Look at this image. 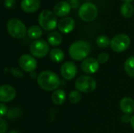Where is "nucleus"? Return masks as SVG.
I'll return each mask as SVG.
<instances>
[{
	"label": "nucleus",
	"mask_w": 134,
	"mask_h": 133,
	"mask_svg": "<svg viewBox=\"0 0 134 133\" xmlns=\"http://www.w3.org/2000/svg\"><path fill=\"white\" fill-rule=\"evenodd\" d=\"M39 87L46 91H53L60 85V79L58 76L53 71H45L39 74L37 79Z\"/></svg>",
	"instance_id": "nucleus-1"
},
{
	"label": "nucleus",
	"mask_w": 134,
	"mask_h": 133,
	"mask_svg": "<svg viewBox=\"0 0 134 133\" xmlns=\"http://www.w3.org/2000/svg\"><path fill=\"white\" fill-rule=\"evenodd\" d=\"M91 45L86 41H77L72 43L69 48V55L75 60H84L90 53Z\"/></svg>",
	"instance_id": "nucleus-2"
},
{
	"label": "nucleus",
	"mask_w": 134,
	"mask_h": 133,
	"mask_svg": "<svg viewBox=\"0 0 134 133\" xmlns=\"http://www.w3.org/2000/svg\"><path fill=\"white\" fill-rule=\"evenodd\" d=\"M39 25L46 31H52L58 26L57 17L56 14L50 10H43L38 16Z\"/></svg>",
	"instance_id": "nucleus-3"
},
{
	"label": "nucleus",
	"mask_w": 134,
	"mask_h": 133,
	"mask_svg": "<svg viewBox=\"0 0 134 133\" xmlns=\"http://www.w3.org/2000/svg\"><path fill=\"white\" fill-rule=\"evenodd\" d=\"M7 31L9 34L15 38H22L27 33L25 24L16 18H13L7 24Z\"/></svg>",
	"instance_id": "nucleus-4"
},
{
	"label": "nucleus",
	"mask_w": 134,
	"mask_h": 133,
	"mask_svg": "<svg viewBox=\"0 0 134 133\" xmlns=\"http://www.w3.org/2000/svg\"><path fill=\"white\" fill-rule=\"evenodd\" d=\"M75 88L78 91L82 92H92L97 88V82L94 79V78L91 76L82 75L76 79Z\"/></svg>",
	"instance_id": "nucleus-5"
},
{
	"label": "nucleus",
	"mask_w": 134,
	"mask_h": 133,
	"mask_svg": "<svg viewBox=\"0 0 134 133\" xmlns=\"http://www.w3.org/2000/svg\"><path fill=\"white\" fill-rule=\"evenodd\" d=\"M98 15V10L97 6L90 2L82 4L79 10V17L86 22H91L94 20Z\"/></svg>",
	"instance_id": "nucleus-6"
},
{
	"label": "nucleus",
	"mask_w": 134,
	"mask_h": 133,
	"mask_svg": "<svg viewBox=\"0 0 134 133\" xmlns=\"http://www.w3.org/2000/svg\"><path fill=\"white\" fill-rule=\"evenodd\" d=\"M130 45V38L125 34H119L111 40V48L116 53L126 51Z\"/></svg>",
	"instance_id": "nucleus-7"
},
{
	"label": "nucleus",
	"mask_w": 134,
	"mask_h": 133,
	"mask_svg": "<svg viewBox=\"0 0 134 133\" xmlns=\"http://www.w3.org/2000/svg\"><path fill=\"white\" fill-rule=\"evenodd\" d=\"M49 51V44L42 39L34 41L30 45V52L32 56L37 58H42L46 56Z\"/></svg>",
	"instance_id": "nucleus-8"
},
{
	"label": "nucleus",
	"mask_w": 134,
	"mask_h": 133,
	"mask_svg": "<svg viewBox=\"0 0 134 133\" xmlns=\"http://www.w3.org/2000/svg\"><path fill=\"white\" fill-rule=\"evenodd\" d=\"M19 65L26 72H33L37 67L36 60L28 54L22 55L19 59Z\"/></svg>",
	"instance_id": "nucleus-9"
},
{
	"label": "nucleus",
	"mask_w": 134,
	"mask_h": 133,
	"mask_svg": "<svg viewBox=\"0 0 134 133\" xmlns=\"http://www.w3.org/2000/svg\"><path fill=\"white\" fill-rule=\"evenodd\" d=\"M100 67V63L97 59L93 57H88L82 60L81 63V69L83 72L86 74H94L96 73Z\"/></svg>",
	"instance_id": "nucleus-10"
},
{
	"label": "nucleus",
	"mask_w": 134,
	"mask_h": 133,
	"mask_svg": "<svg viewBox=\"0 0 134 133\" xmlns=\"http://www.w3.org/2000/svg\"><path fill=\"white\" fill-rule=\"evenodd\" d=\"M77 74L76 65L73 62H66L60 67V74L66 80L73 79Z\"/></svg>",
	"instance_id": "nucleus-11"
},
{
	"label": "nucleus",
	"mask_w": 134,
	"mask_h": 133,
	"mask_svg": "<svg viewBox=\"0 0 134 133\" xmlns=\"http://www.w3.org/2000/svg\"><path fill=\"white\" fill-rule=\"evenodd\" d=\"M16 96L14 88L9 85H3L0 88V101L2 103H8L12 101Z\"/></svg>",
	"instance_id": "nucleus-12"
},
{
	"label": "nucleus",
	"mask_w": 134,
	"mask_h": 133,
	"mask_svg": "<svg viewBox=\"0 0 134 133\" xmlns=\"http://www.w3.org/2000/svg\"><path fill=\"white\" fill-rule=\"evenodd\" d=\"M75 27V21L72 17L65 16L63 17L58 23V29L64 34H68L71 32Z\"/></svg>",
	"instance_id": "nucleus-13"
},
{
	"label": "nucleus",
	"mask_w": 134,
	"mask_h": 133,
	"mask_svg": "<svg viewBox=\"0 0 134 133\" xmlns=\"http://www.w3.org/2000/svg\"><path fill=\"white\" fill-rule=\"evenodd\" d=\"M71 4H69L66 1H60L57 2L54 8H53V13L56 14L57 16L63 17L66 16L71 11Z\"/></svg>",
	"instance_id": "nucleus-14"
},
{
	"label": "nucleus",
	"mask_w": 134,
	"mask_h": 133,
	"mask_svg": "<svg viewBox=\"0 0 134 133\" xmlns=\"http://www.w3.org/2000/svg\"><path fill=\"white\" fill-rule=\"evenodd\" d=\"M21 9L26 13H35L40 6V0H22Z\"/></svg>",
	"instance_id": "nucleus-15"
},
{
	"label": "nucleus",
	"mask_w": 134,
	"mask_h": 133,
	"mask_svg": "<svg viewBox=\"0 0 134 133\" xmlns=\"http://www.w3.org/2000/svg\"><path fill=\"white\" fill-rule=\"evenodd\" d=\"M120 108L124 114H130L134 112V101L130 97L123 98L120 102Z\"/></svg>",
	"instance_id": "nucleus-16"
},
{
	"label": "nucleus",
	"mask_w": 134,
	"mask_h": 133,
	"mask_svg": "<svg viewBox=\"0 0 134 133\" xmlns=\"http://www.w3.org/2000/svg\"><path fill=\"white\" fill-rule=\"evenodd\" d=\"M52 101L57 105H61L66 100V93L63 89H57L52 94Z\"/></svg>",
	"instance_id": "nucleus-17"
},
{
	"label": "nucleus",
	"mask_w": 134,
	"mask_h": 133,
	"mask_svg": "<svg viewBox=\"0 0 134 133\" xmlns=\"http://www.w3.org/2000/svg\"><path fill=\"white\" fill-rule=\"evenodd\" d=\"M48 42L53 46H57L62 42V36L57 31H52L48 35Z\"/></svg>",
	"instance_id": "nucleus-18"
},
{
	"label": "nucleus",
	"mask_w": 134,
	"mask_h": 133,
	"mask_svg": "<svg viewBox=\"0 0 134 133\" xmlns=\"http://www.w3.org/2000/svg\"><path fill=\"white\" fill-rule=\"evenodd\" d=\"M120 10L122 15L126 18L131 17L134 13V7L130 2H124L121 6Z\"/></svg>",
	"instance_id": "nucleus-19"
},
{
	"label": "nucleus",
	"mask_w": 134,
	"mask_h": 133,
	"mask_svg": "<svg viewBox=\"0 0 134 133\" xmlns=\"http://www.w3.org/2000/svg\"><path fill=\"white\" fill-rule=\"evenodd\" d=\"M27 35L32 39H38L42 35V30L38 26H31L27 30Z\"/></svg>",
	"instance_id": "nucleus-20"
},
{
	"label": "nucleus",
	"mask_w": 134,
	"mask_h": 133,
	"mask_svg": "<svg viewBox=\"0 0 134 133\" xmlns=\"http://www.w3.org/2000/svg\"><path fill=\"white\" fill-rule=\"evenodd\" d=\"M124 69L129 76L134 78V56H130L126 60Z\"/></svg>",
	"instance_id": "nucleus-21"
},
{
	"label": "nucleus",
	"mask_w": 134,
	"mask_h": 133,
	"mask_svg": "<svg viewBox=\"0 0 134 133\" xmlns=\"http://www.w3.org/2000/svg\"><path fill=\"white\" fill-rule=\"evenodd\" d=\"M50 58L53 61L59 63L61 62L64 58V54L60 49H53L50 51Z\"/></svg>",
	"instance_id": "nucleus-22"
},
{
	"label": "nucleus",
	"mask_w": 134,
	"mask_h": 133,
	"mask_svg": "<svg viewBox=\"0 0 134 133\" xmlns=\"http://www.w3.org/2000/svg\"><path fill=\"white\" fill-rule=\"evenodd\" d=\"M97 44L100 48H106L111 45V41L108 36L100 35L97 38Z\"/></svg>",
	"instance_id": "nucleus-23"
},
{
	"label": "nucleus",
	"mask_w": 134,
	"mask_h": 133,
	"mask_svg": "<svg viewBox=\"0 0 134 133\" xmlns=\"http://www.w3.org/2000/svg\"><path fill=\"white\" fill-rule=\"evenodd\" d=\"M68 99H69V101L72 103H78L81 99H82V95L80 94V92L79 91H71L69 94V96H68Z\"/></svg>",
	"instance_id": "nucleus-24"
},
{
	"label": "nucleus",
	"mask_w": 134,
	"mask_h": 133,
	"mask_svg": "<svg viewBox=\"0 0 134 133\" xmlns=\"http://www.w3.org/2000/svg\"><path fill=\"white\" fill-rule=\"evenodd\" d=\"M109 60V55L106 53H102L98 55L97 60L100 63H105Z\"/></svg>",
	"instance_id": "nucleus-25"
},
{
	"label": "nucleus",
	"mask_w": 134,
	"mask_h": 133,
	"mask_svg": "<svg viewBox=\"0 0 134 133\" xmlns=\"http://www.w3.org/2000/svg\"><path fill=\"white\" fill-rule=\"evenodd\" d=\"M20 114V110L18 108H13L9 111L7 116L9 118H16L17 116H19Z\"/></svg>",
	"instance_id": "nucleus-26"
},
{
	"label": "nucleus",
	"mask_w": 134,
	"mask_h": 133,
	"mask_svg": "<svg viewBox=\"0 0 134 133\" xmlns=\"http://www.w3.org/2000/svg\"><path fill=\"white\" fill-rule=\"evenodd\" d=\"M10 72L11 74H13V76H15L16 78H22L23 77V73L20 71V70H19V68L17 67H12L10 69Z\"/></svg>",
	"instance_id": "nucleus-27"
},
{
	"label": "nucleus",
	"mask_w": 134,
	"mask_h": 133,
	"mask_svg": "<svg viewBox=\"0 0 134 133\" xmlns=\"http://www.w3.org/2000/svg\"><path fill=\"white\" fill-rule=\"evenodd\" d=\"M7 130V124L4 119H0V133H5Z\"/></svg>",
	"instance_id": "nucleus-28"
},
{
	"label": "nucleus",
	"mask_w": 134,
	"mask_h": 133,
	"mask_svg": "<svg viewBox=\"0 0 134 133\" xmlns=\"http://www.w3.org/2000/svg\"><path fill=\"white\" fill-rule=\"evenodd\" d=\"M16 4V0H5L4 1V5L6 8H12Z\"/></svg>",
	"instance_id": "nucleus-29"
},
{
	"label": "nucleus",
	"mask_w": 134,
	"mask_h": 133,
	"mask_svg": "<svg viewBox=\"0 0 134 133\" xmlns=\"http://www.w3.org/2000/svg\"><path fill=\"white\" fill-rule=\"evenodd\" d=\"M0 108H1V114H0V115H1V117H3L7 113V107H6V106L3 103H2L0 104Z\"/></svg>",
	"instance_id": "nucleus-30"
},
{
	"label": "nucleus",
	"mask_w": 134,
	"mask_h": 133,
	"mask_svg": "<svg viewBox=\"0 0 134 133\" xmlns=\"http://www.w3.org/2000/svg\"><path fill=\"white\" fill-rule=\"evenodd\" d=\"M122 122H124V123H128V122H130V120H131V118L130 117L129 114H124L122 116Z\"/></svg>",
	"instance_id": "nucleus-31"
},
{
	"label": "nucleus",
	"mask_w": 134,
	"mask_h": 133,
	"mask_svg": "<svg viewBox=\"0 0 134 133\" xmlns=\"http://www.w3.org/2000/svg\"><path fill=\"white\" fill-rule=\"evenodd\" d=\"M130 124H131V126L133 128V129L134 130V115L131 118V120H130Z\"/></svg>",
	"instance_id": "nucleus-32"
},
{
	"label": "nucleus",
	"mask_w": 134,
	"mask_h": 133,
	"mask_svg": "<svg viewBox=\"0 0 134 133\" xmlns=\"http://www.w3.org/2000/svg\"><path fill=\"white\" fill-rule=\"evenodd\" d=\"M122 1H123L124 2H132L133 0H122Z\"/></svg>",
	"instance_id": "nucleus-33"
},
{
	"label": "nucleus",
	"mask_w": 134,
	"mask_h": 133,
	"mask_svg": "<svg viewBox=\"0 0 134 133\" xmlns=\"http://www.w3.org/2000/svg\"><path fill=\"white\" fill-rule=\"evenodd\" d=\"M9 133H20L19 132H17V131H15V130H13V131H11Z\"/></svg>",
	"instance_id": "nucleus-34"
}]
</instances>
